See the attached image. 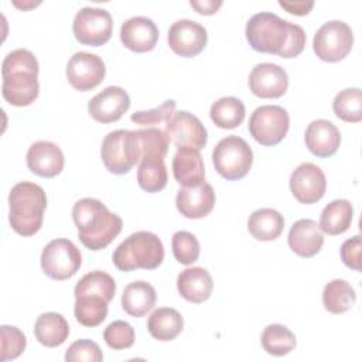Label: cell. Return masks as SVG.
Returning <instances> with one entry per match:
<instances>
[{"label":"cell","mask_w":362,"mask_h":362,"mask_svg":"<svg viewBox=\"0 0 362 362\" xmlns=\"http://www.w3.org/2000/svg\"><path fill=\"white\" fill-rule=\"evenodd\" d=\"M141 147V157H163L168 153V137L165 132L156 127L137 130Z\"/></svg>","instance_id":"obj_37"},{"label":"cell","mask_w":362,"mask_h":362,"mask_svg":"<svg viewBox=\"0 0 362 362\" xmlns=\"http://www.w3.org/2000/svg\"><path fill=\"white\" fill-rule=\"evenodd\" d=\"M107 301L95 294H82L75 297L74 314L83 327H98L107 317Z\"/></svg>","instance_id":"obj_31"},{"label":"cell","mask_w":362,"mask_h":362,"mask_svg":"<svg viewBox=\"0 0 362 362\" xmlns=\"http://www.w3.org/2000/svg\"><path fill=\"white\" fill-rule=\"evenodd\" d=\"M287 239L290 249L301 257L315 256L324 245V235L313 219H298L294 222Z\"/></svg>","instance_id":"obj_22"},{"label":"cell","mask_w":362,"mask_h":362,"mask_svg":"<svg viewBox=\"0 0 362 362\" xmlns=\"http://www.w3.org/2000/svg\"><path fill=\"white\" fill-rule=\"evenodd\" d=\"M249 88L257 98L276 99L286 93L288 88V75L276 64L262 62L249 74Z\"/></svg>","instance_id":"obj_16"},{"label":"cell","mask_w":362,"mask_h":362,"mask_svg":"<svg viewBox=\"0 0 362 362\" xmlns=\"http://www.w3.org/2000/svg\"><path fill=\"white\" fill-rule=\"evenodd\" d=\"M290 116L279 105H263L253 110L249 119V132L262 146H276L287 134Z\"/></svg>","instance_id":"obj_8"},{"label":"cell","mask_w":362,"mask_h":362,"mask_svg":"<svg viewBox=\"0 0 362 362\" xmlns=\"http://www.w3.org/2000/svg\"><path fill=\"white\" fill-rule=\"evenodd\" d=\"M352 214L354 209L348 199H334L322 209L318 226L329 236L341 235L351 226Z\"/></svg>","instance_id":"obj_29"},{"label":"cell","mask_w":362,"mask_h":362,"mask_svg":"<svg viewBox=\"0 0 362 362\" xmlns=\"http://www.w3.org/2000/svg\"><path fill=\"white\" fill-rule=\"evenodd\" d=\"M305 146L320 158L331 157L341 144V133L338 127L325 119L313 120L305 129Z\"/></svg>","instance_id":"obj_21"},{"label":"cell","mask_w":362,"mask_h":362,"mask_svg":"<svg viewBox=\"0 0 362 362\" xmlns=\"http://www.w3.org/2000/svg\"><path fill=\"white\" fill-rule=\"evenodd\" d=\"M290 189L298 202L315 204L325 194V174L318 165L303 163L290 175Z\"/></svg>","instance_id":"obj_15"},{"label":"cell","mask_w":362,"mask_h":362,"mask_svg":"<svg viewBox=\"0 0 362 362\" xmlns=\"http://www.w3.org/2000/svg\"><path fill=\"white\" fill-rule=\"evenodd\" d=\"M72 219L78 228V238L90 250L105 249L123 228L119 215L96 198H82L74 204Z\"/></svg>","instance_id":"obj_2"},{"label":"cell","mask_w":362,"mask_h":362,"mask_svg":"<svg viewBox=\"0 0 362 362\" xmlns=\"http://www.w3.org/2000/svg\"><path fill=\"white\" fill-rule=\"evenodd\" d=\"M157 294L147 281L129 283L122 294V308L132 317H144L156 305Z\"/></svg>","instance_id":"obj_25"},{"label":"cell","mask_w":362,"mask_h":362,"mask_svg":"<svg viewBox=\"0 0 362 362\" xmlns=\"http://www.w3.org/2000/svg\"><path fill=\"white\" fill-rule=\"evenodd\" d=\"M184 328L182 315L171 307L154 310L147 320V329L154 339L171 341L175 339Z\"/></svg>","instance_id":"obj_27"},{"label":"cell","mask_w":362,"mask_h":362,"mask_svg":"<svg viewBox=\"0 0 362 362\" xmlns=\"http://www.w3.org/2000/svg\"><path fill=\"white\" fill-rule=\"evenodd\" d=\"M137 168V182L147 192L161 191L168 181L163 157H141Z\"/></svg>","instance_id":"obj_32"},{"label":"cell","mask_w":362,"mask_h":362,"mask_svg":"<svg viewBox=\"0 0 362 362\" xmlns=\"http://www.w3.org/2000/svg\"><path fill=\"white\" fill-rule=\"evenodd\" d=\"M130 107V98L120 86H107L88 103L89 115L99 123L117 122Z\"/></svg>","instance_id":"obj_17"},{"label":"cell","mask_w":362,"mask_h":362,"mask_svg":"<svg viewBox=\"0 0 362 362\" xmlns=\"http://www.w3.org/2000/svg\"><path fill=\"white\" fill-rule=\"evenodd\" d=\"M173 174L182 187H197L205 181L204 161L199 150L178 147L173 158Z\"/></svg>","instance_id":"obj_23"},{"label":"cell","mask_w":362,"mask_h":362,"mask_svg":"<svg viewBox=\"0 0 362 362\" xmlns=\"http://www.w3.org/2000/svg\"><path fill=\"white\" fill-rule=\"evenodd\" d=\"M355 301L356 294L354 287L342 279L331 280L322 290L324 308L332 314L346 313L355 304Z\"/></svg>","instance_id":"obj_30"},{"label":"cell","mask_w":362,"mask_h":362,"mask_svg":"<svg viewBox=\"0 0 362 362\" xmlns=\"http://www.w3.org/2000/svg\"><path fill=\"white\" fill-rule=\"evenodd\" d=\"M175 113V102L173 99H168L165 102H163L160 106L150 109V110H144V112H134L130 116V120L136 124H141V126H153V124H158L163 122H168L170 117Z\"/></svg>","instance_id":"obj_41"},{"label":"cell","mask_w":362,"mask_h":362,"mask_svg":"<svg viewBox=\"0 0 362 362\" xmlns=\"http://www.w3.org/2000/svg\"><path fill=\"white\" fill-rule=\"evenodd\" d=\"M120 41L133 52H147L158 41V28L151 18L136 16L122 24Z\"/></svg>","instance_id":"obj_20"},{"label":"cell","mask_w":362,"mask_h":362,"mask_svg":"<svg viewBox=\"0 0 362 362\" xmlns=\"http://www.w3.org/2000/svg\"><path fill=\"white\" fill-rule=\"evenodd\" d=\"M103 355L99 345L90 339H78L71 344L65 352L66 362H102Z\"/></svg>","instance_id":"obj_42"},{"label":"cell","mask_w":362,"mask_h":362,"mask_svg":"<svg viewBox=\"0 0 362 362\" xmlns=\"http://www.w3.org/2000/svg\"><path fill=\"white\" fill-rule=\"evenodd\" d=\"M250 235L263 242L277 239L284 229L283 215L273 208H260L252 212L247 221Z\"/></svg>","instance_id":"obj_28"},{"label":"cell","mask_w":362,"mask_h":362,"mask_svg":"<svg viewBox=\"0 0 362 362\" xmlns=\"http://www.w3.org/2000/svg\"><path fill=\"white\" fill-rule=\"evenodd\" d=\"M279 6L283 7L286 11L296 14V16H305L311 11V8L314 7V1H279Z\"/></svg>","instance_id":"obj_44"},{"label":"cell","mask_w":362,"mask_h":362,"mask_svg":"<svg viewBox=\"0 0 362 362\" xmlns=\"http://www.w3.org/2000/svg\"><path fill=\"white\" fill-rule=\"evenodd\" d=\"M0 338H1V349H0L1 362L16 359L24 352L27 339H25V335L17 327L1 325Z\"/></svg>","instance_id":"obj_39"},{"label":"cell","mask_w":362,"mask_h":362,"mask_svg":"<svg viewBox=\"0 0 362 362\" xmlns=\"http://www.w3.org/2000/svg\"><path fill=\"white\" fill-rule=\"evenodd\" d=\"M171 246L175 260L181 264H192L199 257V242L191 232H175L171 239Z\"/></svg>","instance_id":"obj_38"},{"label":"cell","mask_w":362,"mask_h":362,"mask_svg":"<svg viewBox=\"0 0 362 362\" xmlns=\"http://www.w3.org/2000/svg\"><path fill=\"white\" fill-rule=\"evenodd\" d=\"M167 41L177 55L191 58L198 55L206 47L208 33L199 23L184 18L175 21L170 27Z\"/></svg>","instance_id":"obj_14"},{"label":"cell","mask_w":362,"mask_h":362,"mask_svg":"<svg viewBox=\"0 0 362 362\" xmlns=\"http://www.w3.org/2000/svg\"><path fill=\"white\" fill-rule=\"evenodd\" d=\"M165 134L177 148L192 147L201 150L206 146L208 133L201 120L189 112H175L165 123Z\"/></svg>","instance_id":"obj_13"},{"label":"cell","mask_w":362,"mask_h":362,"mask_svg":"<svg viewBox=\"0 0 362 362\" xmlns=\"http://www.w3.org/2000/svg\"><path fill=\"white\" fill-rule=\"evenodd\" d=\"M102 161L112 174H127L141 158L137 130H113L107 133L100 147Z\"/></svg>","instance_id":"obj_6"},{"label":"cell","mask_w":362,"mask_h":362,"mask_svg":"<svg viewBox=\"0 0 362 362\" xmlns=\"http://www.w3.org/2000/svg\"><path fill=\"white\" fill-rule=\"evenodd\" d=\"M34 335L37 341L44 346H59L68 339V321L58 313H44L37 318L34 324Z\"/></svg>","instance_id":"obj_26"},{"label":"cell","mask_w":362,"mask_h":362,"mask_svg":"<svg viewBox=\"0 0 362 362\" xmlns=\"http://www.w3.org/2000/svg\"><path fill=\"white\" fill-rule=\"evenodd\" d=\"M116 293V281L113 277L102 270H93L86 273L75 286L74 294H95L103 297L107 303H110Z\"/></svg>","instance_id":"obj_35"},{"label":"cell","mask_w":362,"mask_h":362,"mask_svg":"<svg viewBox=\"0 0 362 362\" xmlns=\"http://www.w3.org/2000/svg\"><path fill=\"white\" fill-rule=\"evenodd\" d=\"M113 20L107 10L98 7H83L74 18L72 31L83 45L99 47L106 44L112 37Z\"/></svg>","instance_id":"obj_11"},{"label":"cell","mask_w":362,"mask_h":362,"mask_svg":"<svg viewBox=\"0 0 362 362\" xmlns=\"http://www.w3.org/2000/svg\"><path fill=\"white\" fill-rule=\"evenodd\" d=\"M25 158L30 171L44 178L57 177L65 164L62 150L55 143L45 140L33 143L28 147Z\"/></svg>","instance_id":"obj_18"},{"label":"cell","mask_w":362,"mask_h":362,"mask_svg":"<svg viewBox=\"0 0 362 362\" xmlns=\"http://www.w3.org/2000/svg\"><path fill=\"white\" fill-rule=\"evenodd\" d=\"M178 212L189 219H199L211 214L215 205V191L211 184L201 182L197 187H182L177 192Z\"/></svg>","instance_id":"obj_19"},{"label":"cell","mask_w":362,"mask_h":362,"mask_svg":"<svg viewBox=\"0 0 362 362\" xmlns=\"http://www.w3.org/2000/svg\"><path fill=\"white\" fill-rule=\"evenodd\" d=\"M106 66L96 54L75 52L66 64V78L72 88L79 92L95 89L105 78Z\"/></svg>","instance_id":"obj_12"},{"label":"cell","mask_w":362,"mask_h":362,"mask_svg":"<svg viewBox=\"0 0 362 362\" xmlns=\"http://www.w3.org/2000/svg\"><path fill=\"white\" fill-rule=\"evenodd\" d=\"M8 222L13 230L21 236H33L42 226L47 208L45 191L34 182H17L8 194Z\"/></svg>","instance_id":"obj_4"},{"label":"cell","mask_w":362,"mask_h":362,"mask_svg":"<svg viewBox=\"0 0 362 362\" xmlns=\"http://www.w3.org/2000/svg\"><path fill=\"white\" fill-rule=\"evenodd\" d=\"M177 288L182 298L189 303L199 304L211 297L214 281L206 269L195 266L188 267L178 274Z\"/></svg>","instance_id":"obj_24"},{"label":"cell","mask_w":362,"mask_h":362,"mask_svg":"<svg viewBox=\"0 0 362 362\" xmlns=\"http://www.w3.org/2000/svg\"><path fill=\"white\" fill-rule=\"evenodd\" d=\"M81 264L82 255L69 239H54L42 249L41 269L52 280L71 279Z\"/></svg>","instance_id":"obj_9"},{"label":"cell","mask_w":362,"mask_h":362,"mask_svg":"<svg viewBox=\"0 0 362 362\" xmlns=\"http://www.w3.org/2000/svg\"><path fill=\"white\" fill-rule=\"evenodd\" d=\"M1 95L10 105L28 106L37 99L38 61L31 51L18 48L8 52L1 64Z\"/></svg>","instance_id":"obj_3"},{"label":"cell","mask_w":362,"mask_h":362,"mask_svg":"<svg viewBox=\"0 0 362 362\" xmlns=\"http://www.w3.org/2000/svg\"><path fill=\"white\" fill-rule=\"evenodd\" d=\"M212 161L218 174L225 180H240L252 167L253 151L242 137L226 136L215 146Z\"/></svg>","instance_id":"obj_7"},{"label":"cell","mask_w":362,"mask_h":362,"mask_svg":"<svg viewBox=\"0 0 362 362\" xmlns=\"http://www.w3.org/2000/svg\"><path fill=\"white\" fill-rule=\"evenodd\" d=\"M332 109L337 117L348 123L362 120V92L359 88H348L337 93Z\"/></svg>","instance_id":"obj_36"},{"label":"cell","mask_w":362,"mask_h":362,"mask_svg":"<svg viewBox=\"0 0 362 362\" xmlns=\"http://www.w3.org/2000/svg\"><path fill=\"white\" fill-rule=\"evenodd\" d=\"M245 105L240 99L225 96L212 103L209 116L215 126L221 129H235L245 119Z\"/></svg>","instance_id":"obj_33"},{"label":"cell","mask_w":362,"mask_h":362,"mask_svg":"<svg viewBox=\"0 0 362 362\" xmlns=\"http://www.w3.org/2000/svg\"><path fill=\"white\" fill-rule=\"evenodd\" d=\"M112 260L122 272H132L136 269L153 270L164 260V246L156 233L139 230L127 236L115 249Z\"/></svg>","instance_id":"obj_5"},{"label":"cell","mask_w":362,"mask_h":362,"mask_svg":"<svg viewBox=\"0 0 362 362\" xmlns=\"http://www.w3.org/2000/svg\"><path fill=\"white\" fill-rule=\"evenodd\" d=\"M191 7L197 10V13L199 14H204V16H211V14H215L218 11V8L222 6V1L221 0H191L189 1Z\"/></svg>","instance_id":"obj_45"},{"label":"cell","mask_w":362,"mask_h":362,"mask_svg":"<svg viewBox=\"0 0 362 362\" xmlns=\"http://www.w3.org/2000/svg\"><path fill=\"white\" fill-rule=\"evenodd\" d=\"M361 236L355 235L354 238L345 240L341 246V259L349 269L361 272Z\"/></svg>","instance_id":"obj_43"},{"label":"cell","mask_w":362,"mask_h":362,"mask_svg":"<svg viewBox=\"0 0 362 362\" xmlns=\"http://www.w3.org/2000/svg\"><path fill=\"white\" fill-rule=\"evenodd\" d=\"M103 339L115 351L127 349L134 344V329L129 322L116 320L105 328Z\"/></svg>","instance_id":"obj_40"},{"label":"cell","mask_w":362,"mask_h":362,"mask_svg":"<svg viewBox=\"0 0 362 362\" xmlns=\"http://www.w3.org/2000/svg\"><path fill=\"white\" fill-rule=\"evenodd\" d=\"M245 34L255 51L274 54L281 58L298 57L307 40L301 25L267 11L253 14L246 24Z\"/></svg>","instance_id":"obj_1"},{"label":"cell","mask_w":362,"mask_h":362,"mask_svg":"<svg viewBox=\"0 0 362 362\" xmlns=\"http://www.w3.org/2000/svg\"><path fill=\"white\" fill-rule=\"evenodd\" d=\"M263 349L273 356H284L296 348V335L281 324L267 325L260 337Z\"/></svg>","instance_id":"obj_34"},{"label":"cell","mask_w":362,"mask_h":362,"mask_svg":"<svg viewBox=\"0 0 362 362\" xmlns=\"http://www.w3.org/2000/svg\"><path fill=\"white\" fill-rule=\"evenodd\" d=\"M354 34L351 27L341 20H331L322 24L313 40L317 57L325 62H338L352 49Z\"/></svg>","instance_id":"obj_10"}]
</instances>
